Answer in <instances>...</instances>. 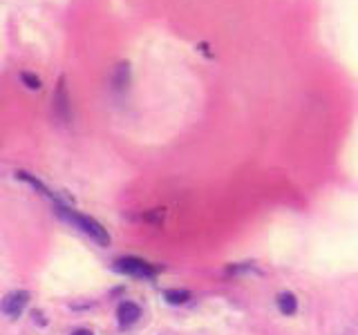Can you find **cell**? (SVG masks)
Wrapping results in <instances>:
<instances>
[{
	"label": "cell",
	"instance_id": "cell-10",
	"mask_svg": "<svg viewBox=\"0 0 358 335\" xmlns=\"http://www.w3.org/2000/svg\"><path fill=\"white\" fill-rule=\"evenodd\" d=\"M72 335H94L92 331H87V329H78V331H74Z\"/></svg>",
	"mask_w": 358,
	"mask_h": 335
},
{
	"label": "cell",
	"instance_id": "cell-7",
	"mask_svg": "<svg viewBox=\"0 0 358 335\" xmlns=\"http://www.w3.org/2000/svg\"><path fill=\"white\" fill-rule=\"evenodd\" d=\"M164 297L171 302V304H184V302H188L190 293L188 290H182V288H171V290H166Z\"/></svg>",
	"mask_w": 358,
	"mask_h": 335
},
{
	"label": "cell",
	"instance_id": "cell-2",
	"mask_svg": "<svg viewBox=\"0 0 358 335\" xmlns=\"http://www.w3.org/2000/svg\"><path fill=\"white\" fill-rule=\"evenodd\" d=\"M115 268L123 275H132V277H155L157 271L148 264L139 260V257H121L115 262Z\"/></svg>",
	"mask_w": 358,
	"mask_h": 335
},
{
	"label": "cell",
	"instance_id": "cell-8",
	"mask_svg": "<svg viewBox=\"0 0 358 335\" xmlns=\"http://www.w3.org/2000/svg\"><path fill=\"white\" fill-rule=\"evenodd\" d=\"M130 81V70H128V63H121L117 67V76H115V85L121 89V87H126Z\"/></svg>",
	"mask_w": 358,
	"mask_h": 335
},
{
	"label": "cell",
	"instance_id": "cell-1",
	"mask_svg": "<svg viewBox=\"0 0 358 335\" xmlns=\"http://www.w3.org/2000/svg\"><path fill=\"white\" fill-rule=\"evenodd\" d=\"M59 215L63 217V219H67L70 223H74L76 228H81L85 234H90L96 244H101V246H108L110 244V234H108V230L101 226V223L96 221V219H92V217H87V215H81V212H76V210H70V208H63V206H59Z\"/></svg>",
	"mask_w": 358,
	"mask_h": 335
},
{
	"label": "cell",
	"instance_id": "cell-9",
	"mask_svg": "<svg viewBox=\"0 0 358 335\" xmlns=\"http://www.w3.org/2000/svg\"><path fill=\"white\" fill-rule=\"evenodd\" d=\"M20 78H22V81H25V85H27L29 89H41V78H36L34 74L22 72V74H20Z\"/></svg>",
	"mask_w": 358,
	"mask_h": 335
},
{
	"label": "cell",
	"instance_id": "cell-6",
	"mask_svg": "<svg viewBox=\"0 0 358 335\" xmlns=\"http://www.w3.org/2000/svg\"><path fill=\"white\" fill-rule=\"evenodd\" d=\"M275 302H278V308L282 315H294V313L298 311V299L294 293H280Z\"/></svg>",
	"mask_w": 358,
	"mask_h": 335
},
{
	"label": "cell",
	"instance_id": "cell-5",
	"mask_svg": "<svg viewBox=\"0 0 358 335\" xmlns=\"http://www.w3.org/2000/svg\"><path fill=\"white\" fill-rule=\"evenodd\" d=\"M141 318V308L134 302H121L117 308V320L121 329H130L132 324H137Z\"/></svg>",
	"mask_w": 358,
	"mask_h": 335
},
{
	"label": "cell",
	"instance_id": "cell-3",
	"mask_svg": "<svg viewBox=\"0 0 358 335\" xmlns=\"http://www.w3.org/2000/svg\"><path fill=\"white\" fill-rule=\"evenodd\" d=\"M29 302V293L27 290H14V293H9L3 302H0V313L7 318H18L22 311H25Z\"/></svg>",
	"mask_w": 358,
	"mask_h": 335
},
{
	"label": "cell",
	"instance_id": "cell-4",
	"mask_svg": "<svg viewBox=\"0 0 358 335\" xmlns=\"http://www.w3.org/2000/svg\"><path fill=\"white\" fill-rule=\"evenodd\" d=\"M54 114L61 121H70V94H67L65 76L59 78V85H56L54 92Z\"/></svg>",
	"mask_w": 358,
	"mask_h": 335
}]
</instances>
